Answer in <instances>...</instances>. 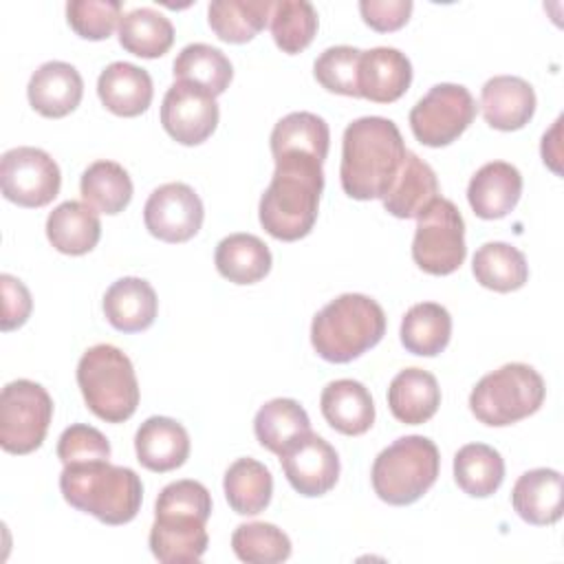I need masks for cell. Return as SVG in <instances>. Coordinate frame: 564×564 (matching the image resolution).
<instances>
[{
  "label": "cell",
  "instance_id": "1",
  "mask_svg": "<svg viewBox=\"0 0 564 564\" xmlns=\"http://www.w3.org/2000/svg\"><path fill=\"white\" fill-rule=\"evenodd\" d=\"M273 161L275 170L260 198L258 216L269 236L293 242L308 236L317 220L324 161L306 152L273 154Z\"/></svg>",
  "mask_w": 564,
  "mask_h": 564
},
{
  "label": "cell",
  "instance_id": "2",
  "mask_svg": "<svg viewBox=\"0 0 564 564\" xmlns=\"http://www.w3.org/2000/svg\"><path fill=\"white\" fill-rule=\"evenodd\" d=\"M408 150L392 119L359 117L341 139V189L355 200L383 198L392 187Z\"/></svg>",
  "mask_w": 564,
  "mask_h": 564
},
{
  "label": "cell",
  "instance_id": "3",
  "mask_svg": "<svg viewBox=\"0 0 564 564\" xmlns=\"http://www.w3.org/2000/svg\"><path fill=\"white\" fill-rule=\"evenodd\" d=\"M59 491L73 509L90 513L110 527L134 520L143 500V485L137 471L108 460L64 465Z\"/></svg>",
  "mask_w": 564,
  "mask_h": 564
},
{
  "label": "cell",
  "instance_id": "4",
  "mask_svg": "<svg viewBox=\"0 0 564 564\" xmlns=\"http://www.w3.org/2000/svg\"><path fill=\"white\" fill-rule=\"evenodd\" d=\"M386 335V313L364 293H344L330 300L311 324L315 352L330 364H348L377 346Z\"/></svg>",
  "mask_w": 564,
  "mask_h": 564
},
{
  "label": "cell",
  "instance_id": "5",
  "mask_svg": "<svg viewBox=\"0 0 564 564\" xmlns=\"http://www.w3.org/2000/svg\"><path fill=\"white\" fill-rule=\"evenodd\" d=\"M77 386L86 408L106 423L128 421L139 405L132 361L112 344L90 346L77 364Z\"/></svg>",
  "mask_w": 564,
  "mask_h": 564
},
{
  "label": "cell",
  "instance_id": "6",
  "mask_svg": "<svg viewBox=\"0 0 564 564\" xmlns=\"http://www.w3.org/2000/svg\"><path fill=\"white\" fill-rule=\"evenodd\" d=\"M441 454L434 441L421 434L397 438L379 452L370 480L375 494L394 507L416 502L436 482Z\"/></svg>",
  "mask_w": 564,
  "mask_h": 564
},
{
  "label": "cell",
  "instance_id": "7",
  "mask_svg": "<svg viewBox=\"0 0 564 564\" xmlns=\"http://www.w3.org/2000/svg\"><path fill=\"white\" fill-rule=\"evenodd\" d=\"M546 386L529 364H505L485 375L469 394L471 414L491 427L518 423L535 414L544 403Z\"/></svg>",
  "mask_w": 564,
  "mask_h": 564
},
{
  "label": "cell",
  "instance_id": "8",
  "mask_svg": "<svg viewBox=\"0 0 564 564\" xmlns=\"http://www.w3.org/2000/svg\"><path fill=\"white\" fill-rule=\"evenodd\" d=\"M465 256V220L449 198L438 196L416 218L412 260L430 275H449Z\"/></svg>",
  "mask_w": 564,
  "mask_h": 564
},
{
  "label": "cell",
  "instance_id": "9",
  "mask_svg": "<svg viewBox=\"0 0 564 564\" xmlns=\"http://www.w3.org/2000/svg\"><path fill=\"white\" fill-rule=\"evenodd\" d=\"M53 419L51 394L31 379H15L0 394V445L9 454L35 452Z\"/></svg>",
  "mask_w": 564,
  "mask_h": 564
},
{
  "label": "cell",
  "instance_id": "10",
  "mask_svg": "<svg viewBox=\"0 0 564 564\" xmlns=\"http://www.w3.org/2000/svg\"><path fill=\"white\" fill-rule=\"evenodd\" d=\"M478 106L460 84L432 86L410 110V128L419 143L443 148L454 143L476 119Z\"/></svg>",
  "mask_w": 564,
  "mask_h": 564
},
{
  "label": "cell",
  "instance_id": "11",
  "mask_svg": "<svg viewBox=\"0 0 564 564\" xmlns=\"http://www.w3.org/2000/svg\"><path fill=\"white\" fill-rule=\"evenodd\" d=\"M59 185L57 163L40 148H11L0 159L2 196L20 207L48 205L59 194Z\"/></svg>",
  "mask_w": 564,
  "mask_h": 564
},
{
  "label": "cell",
  "instance_id": "12",
  "mask_svg": "<svg viewBox=\"0 0 564 564\" xmlns=\"http://www.w3.org/2000/svg\"><path fill=\"white\" fill-rule=\"evenodd\" d=\"M218 117L216 97L192 82L176 79L163 95V130L183 145H198L207 141L218 126Z\"/></svg>",
  "mask_w": 564,
  "mask_h": 564
},
{
  "label": "cell",
  "instance_id": "13",
  "mask_svg": "<svg viewBox=\"0 0 564 564\" xmlns=\"http://www.w3.org/2000/svg\"><path fill=\"white\" fill-rule=\"evenodd\" d=\"M203 218V200L187 183H165L156 187L143 207L145 229L163 242H185L194 238Z\"/></svg>",
  "mask_w": 564,
  "mask_h": 564
},
{
  "label": "cell",
  "instance_id": "14",
  "mask_svg": "<svg viewBox=\"0 0 564 564\" xmlns=\"http://www.w3.org/2000/svg\"><path fill=\"white\" fill-rule=\"evenodd\" d=\"M209 516L187 509L154 507V522L150 529V551L163 564H194L209 544L205 531Z\"/></svg>",
  "mask_w": 564,
  "mask_h": 564
},
{
  "label": "cell",
  "instance_id": "15",
  "mask_svg": "<svg viewBox=\"0 0 564 564\" xmlns=\"http://www.w3.org/2000/svg\"><path fill=\"white\" fill-rule=\"evenodd\" d=\"M289 485L306 498L328 494L339 478V456L322 436L308 432L280 454Z\"/></svg>",
  "mask_w": 564,
  "mask_h": 564
},
{
  "label": "cell",
  "instance_id": "16",
  "mask_svg": "<svg viewBox=\"0 0 564 564\" xmlns=\"http://www.w3.org/2000/svg\"><path fill=\"white\" fill-rule=\"evenodd\" d=\"M357 82L359 97H366L375 104H392L410 88L412 64L399 48L375 46L361 51Z\"/></svg>",
  "mask_w": 564,
  "mask_h": 564
},
{
  "label": "cell",
  "instance_id": "17",
  "mask_svg": "<svg viewBox=\"0 0 564 564\" xmlns=\"http://www.w3.org/2000/svg\"><path fill=\"white\" fill-rule=\"evenodd\" d=\"M26 95L33 110H37L42 117L59 119L79 106L84 79L73 64L51 59L31 75Z\"/></svg>",
  "mask_w": 564,
  "mask_h": 564
},
{
  "label": "cell",
  "instance_id": "18",
  "mask_svg": "<svg viewBox=\"0 0 564 564\" xmlns=\"http://www.w3.org/2000/svg\"><path fill=\"white\" fill-rule=\"evenodd\" d=\"M485 121L502 132L524 128L535 112L533 86L516 75H496L480 90Z\"/></svg>",
  "mask_w": 564,
  "mask_h": 564
},
{
  "label": "cell",
  "instance_id": "19",
  "mask_svg": "<svg viewBox=\"0 0 564 564\" xmlns=\"http://www.w3.org/2000/svg\"><path fill=\"white\" fill-rule=\"evenodd\" d=\"M522 174L507 161H489L469 178L467 200L478 218L498 220L520 200Z\"/></svg>",
  "mask_w": 564,
  "mask_h": 564
},
{
  "label": "cell",
  "instance_id": "20",
  "mask_svg": "<svg viewBox=\"0 0 564 564\" xmlns=\"http://www.w3.org/2000/svg\"><path fill=\"white\" fill-rule=\"evenodd\" d=\"M134 452L145 469L172 471L189 456V434L170 416H150L134 434Z\"/></svg>",
  "mask_w": 564,
  "mask_h": 564
},
{
  "label": "cell",
  "instance_id": "21",
  "mask_svg": "<svg viewBox=\"0 0 564 564\" xmlns=\"http://www.w3.org/2000/svg\"><path fill=\"white\" fill-rule=\"evenodd\" d=\"M159 300L152 284L143 278H119L104 293V315L121 333H141L156 319Z\"/></svg>",
  "mask_w": 564,
  "mask_h": 564
},
{
  "label": "cell",
  "instance_id": "22",
  "mask_svg": "<svg viewBox=\"0 0 564 564\" xmlns=\"http://www.w3.org/2000/svg\"><path fill=\"white\" fill-rule=\"evenodd\" d=\"M97 95L112 115L139 117L152 104V77L137 64L112 62L97 79Z\"/></svg>",
  "mask_w": 564,
  "mask_h": 564
},
{
  "label": "cell",
  "instance_id": "23",
  "mask_svg": "<svg viewBox=\"0 0 564 564\" xmlns=\"http://www.w3.org/2000/svg\"><path fill=\"white\" fill-rule=\"evenodd\" d=\"M319 410L326 423L346 436L366 434L375 423V401L368 388L355 379L326 383L319 397Z\"/></svg>",
  "mask_w": 564,
  "mask_h": 564
},
{
  "label": "cell",
  "instance_id": "24",
  "mask_svg": "<svg viewBox=\"0 0 564 564\" xmlns=\"http://www.w3.org/2000/svg\"><path fill=\"white\" fill-rule=\"evenodd\" d=\"M562 474L557 469L538 467L516 480L511 505L524 522L546 527L562 518Z\"/></svg>",
  "mask_w": 564,
  "mask_h": 564
},
{
  "label": "cell",
  "instance_id": "25",
  "mask_svg": "<svg viewBox=\"0 0 564 564\" xmlns=\"http://www.w3.org/2000/svg\"><path fill=\"white\" fill-rule=\"evenodd\" d=\"M441 405V388L432 372L423 368H405L390 381L388 408L392 416L405 425L430 421Z\"/></svg>",
  "mask_w": 564,
  "mask_h": 564
},
{
  "label": "cell",
  "instance_id": "26",
  "mask_svg": "<svg viewBox=\"0 0 564 564\" xmlns=\"http://www.w3.org/2000/svg\"><path fill=\"white\" fill-rule=\"evenodd\" d=\"M434 198H438V181L434 170L408 150L392 187L381 198L386 212L394 218H419Z\"/></svg>",
  "mask_w": 564,
  "mask_h": 564
},
{
  "label": "cell",
  "instance_id": "27",
  "mask_svg": "<svg viewBox=\"0 0 564 564\" xmlns=\"http://www.w3.org/2000/svg\"><path fill=\"white\" fill-rule=\"evenodd\" d=\"M101 236L97 212L79 200H64L46 218L48 242L66 256H84L93 251Z\"/></svg>",
  "mask_w": 564,
  "mask_h": 564
},
{
  "label": "cell",
  "instance_id": "28",
  "mask_svg": "<svg viewBox=\"0 0 564 564\" xmlns=\"http://www.w3.org/2000/svg\"><path fill=\"white\" fill-rule=\"evenodd\" d=\"M218 273L234 284H256L271 271V251L253 234H229L216 245Z\"/></svg>",
  "mask_w": 564,
  "mask_h": 564
},
{
  "label": "cell",
  "instance_id": "29",
  "mask_svg": "<svg viewBox=\"0 0 564 564\" xmlns=\"http://www.w3.org/2000/svg\"><path fill=\"white\" fill-rule=\"evenodd\" d=\"M399 335L408 352L436 357L449 344L452 315L438 302H419L405 311Z\"/></svg>",
  "mask_w": 564,
  "mask_h": 564
},
{
  "label": "cell",
  "instance_id": "30",
  "mask_svg": "<svg viewBox=\"0 0 564 564\" xmlns=\"http://www.w3.org/2000/svg\"><path fill=\"white\" fill-rule=\"evenodd\" d=\"M253 432L264 449L280 456L286 447L311 432V421L306 410L295 399L280 397L267 401L256 412Z\"/></svg>",
  "mask_w": 564,
  "mask_h": 564
},
{
  "label": "cell",
  "instance_id": "31",
  "mask_svg": "<svg viewBox=\"0 0 564 564\" xmlns=\"http://www.w3.org/2000/svg\"><path fill=\"white\" fill-rule=\"evenodd\" d=\"M474 278L480 286L509 293L518 291L529 280V264L524 253L509 242H485L471 260Z\"/></svg>",
  "mask_w": 564,
  "mask_h": 564
},
{
  "label": "cell",
  "instance_id": "32",
  "mask_svg": "<svg viewBox=\"0 0 564 564\" xmlns=\"http://www.w3.org/2000/svg\"><path fill=\"white\" fill-rule=\"evenodd\" d=\"M229 507L240 516H256L264 511L273 494L271 471L256 458H238L229 465L223 480Z\"/></svg>",
  "mask_w": 564,
  "mask_h": 564
},
{
  "label": "cell",
  "instance_id": "33",
  "mask_svg": "<svg viewBox=\"0 0 564 564\" xmlns=\"http://www.w3.org/2000/svg\"><path fill=\"white\" fill-rule=\"evenodd\" d=\"M273 4L271 0H214L207 22L223 42L245 44L264 29Z\"/></svg>",
  "mask_w": 564,
  "mask_h": 564
},
{
  "label": "cell",
  "instance_id": "34",
  "mask_svg": "<svg viewBox=\"0 0 564 564\" xmlns=\"http://www.w3.org/2000/svg\"><path fill=\"white\" fill-rule=\"evenodd\" d=\"M454 480L471 498L496 494L505 480V460L485 443H467L454 456Z\"/></svg>",
  "mask_w": 564,
  "mask_h": 564
},
{
  "label": "cell",
  "instance_id": "35",
  "mask_svg": "<svg viewBox=\"0 0 564 564\" xmlns=\"http://www.w3.org/2000/svg\"><path fill=\"white\" fill-rule=\"evenodd\" d=\"M119 44L137 57L154 59L165 55L174 44V26L161 11L139 7L121 18Z\"/></svg>",
  "mask_w": 564,
  "mask_h": 564
},
{
  "label": "cell",
  "instance_id": "36",
  "mask_svg": "<svg viewBox=\"0 0 564 564\" xmlns=\"http://www.w3.org/2000/svg\"><path fill=\"white\" fill-rule=\"evenodd\" d=\"M79 192L86 205L101 214H119L132 200V181L123 165L115 161L90 163L79 181Z\"/></svg>",
  "mask_w": 564,
  "mask_h": 564
},
{
  "label": "cell",
  "instance_id": "37",
  "mask_svg": "<svg viewBox=\"0 0 564 564\" xmlns=\"http://www.w3.org/2000/svg\"><path fill=\"white\" fill-rule=\"evenodd\" d=\"M174 77L181 82H192L205 90H209L214 97L223 95L234 77V68L229 57L203 42L187 44L174 59Z\"/></svg>",
  "mask_w": 564,
  "mask_h": 564
},
{
  "label": "cell",
  "instance_id": "38",
  "mask_svg": "<svg viewBox=\"0 0 564 564\" xmlns=\"http://www.w3.org/2000/svg\"><path fill=\"white\" fill-rule=\"evenodd\" d=\"M269 143H271V154L306 152L324 161L330 145V130L322 117L300 110L282 117L273 126Z\"/></svg>",
  "mask_w": 564,
  "mask_h": 564
},
{
  "label": "cell",
  "instance_id": "39",
  "mask_svg": "<svg viewBox=\"0 0 564 564\" xmlns=\"http://www.w3.org/2000/svg\"><path fill=\"white\" fill-rule=\"evenodd\" d=\"M317 33V11L306 0H280L271 11V35L282 53L304 51Z\"/></svg>",
  "mask_w": 564,
  "mask_h": 564
},
{
  "label": "cell",
  "instance_id": "40",
  "mask_svg": "<svg viewBox=\"0 0 564 564\" xmlns=\"http://www.w3.org/2000/svg\"><path fill=\"white\" fill-rule=\"evenodd\" d=\"M231 549L238 560L249 564H278L291 557L289 535L271 522H247L236 527Z\"/></svg>",
  "mask_w": 564,
  "mask_h": 564
},
{
  "label": "cell",
  "instance_id": "41",
  "mask_svg": "<svg viewBox=\"0 0 564 564\" xmlns=\"http://www.w3.org/2000/svg\"><path fill=\"white\" fill-rule=\"evenodd\" d=\"M359 57L361 51L355 46H330L313 64L315 79L330 93L359 97Z\"/></svg>",
  "mask_w": 564,
  "mask_h": 564
},
{
  "label": "cell",
  "instance_id": "42",
  "mask_svg": "<svg viewBox=\"0 0 564 564\" xmlns=\"http://www.w3.org/2000/svg\"><path fill=\"white\" fill-rule=\"evenodd\" d=\"M119 0H70L66 4V20L70 29L84 40H106L121 22Z\"/></svg>",
  "mask_w": 564,
  "mask_h": 564
},
{
  "label": "cell",
  "instance_id": "43",
  "mask_svg": "<svg viewBox=\"0 0 564 564\" xmlns=\"http://www.w3.org/2000/svg\"><path fill=\"white\" fill-rule=\"evenodd\" d=\"M57 458L64 465L108 460L110 443L97 427L86 423H75L62 432L57 441Z\"/></svg>",
  "mask_w": 564,
  "mask_h": 564
},
{
  "label": "cell",
  "instance_id": "44",
  "mask_svg": "<svg viewBox=\"0 0 564 564\" xmlns=\"http://www.w3.org/2000/svg\"><path fill=\"white\" fill-rule=\"evenodd\" d=\"M0 289H2L0 328L7 333V330H13V328H20L29 319L31 308H33V300H31V293L24 286V282L9 275V273L0 275Z\"/></svg>",
  "mask_w": 564,
  "mask_h": 564
},
{
  "label": "cell",
  "instance_id": "45",
  "mask_svg": "<svg viewBox=\"0 0 564 564\" xmlns=\"http://www.w3.org/2000/svg\"><path fill=\"white\" fill-rule=\"evenodd\" d=\"M412 0H361L359 13L364 22L381 33L401 29L412 13Z\"/></svg>",
  "mask_w": 564,
  "mask_h": 564
}]
</instances>
